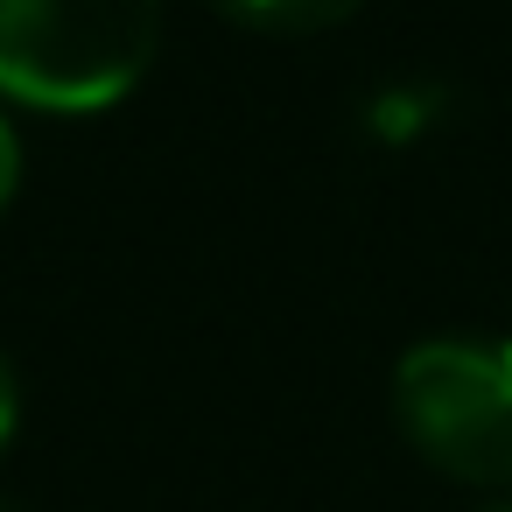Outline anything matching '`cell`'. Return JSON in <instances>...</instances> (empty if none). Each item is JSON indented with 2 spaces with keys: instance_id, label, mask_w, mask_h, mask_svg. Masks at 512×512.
Instances as JSON below:
<instances>
[{
  "instance_id": "1",
  "label": "cell",
  "mask_w": 512,
  "mask_h": 512,
  "mask_svg": "<svg viewBox=\"0 0 512 512\" xmlns=\"http://www.w3.org/2000/svg\"><path fill=\"white\" fill-rule=\"evenodd\" d=\"M162 50V0H0V99L43 113L120 106Z\"/></svg>"
},
{
  "instance_id": "2",
  "label": "cell",
  "mask_w": 512,
  "mask_h": 512,
  "mask_svg": "<svg viewBox=\"0 0 512 512\" xmlns=\"http://www.w3.org/2000/svg\"><path fill=\"white\" fill-rule=\"evenodd\" d=\"M393 414L435 470L463 484H512V344L498 337L414 344L393 372Z\"/></svg>"
},
{
  "instance_id": "3",
  "label": "cell",
  "mask_w": 512,
  "mask_h": 512,
  "mask_svg": "<svg viewBox=\"0 0 512 512\" xmlns=\"http://www.w3.org/2000/svg\"><path fill=\"white\" fill-rule=\"evenodd\" d=\"M218 8L246 29H274V36H302V29H330L365 0H218Z\"/></svg>"
},
{
  "instance_id": "4",
  "label": "cell",
  "mask_w": 512,
  "mask_h": 512,
  "mask_svg": "<svg viewBox=\"0 0 512 512\" xmlns=\"http://www.w3.org/2000/svg\"><path fill=\"white\" fill-rule=\"evenodd\" d=\"M15 190H22V134H15L8 113H0V211L15 204Z\"/></svg>"
},
{
  "instance_id": "5",
  "label": "cell",
  "mask_w": 512,
  "mask_h": 512,
  "mask_svg": "<svg viewBox=\"0 0 512 512\" xmlns=\"http://www.w3.org/2000/svg\"><path fill=\"white\" fill-rule=\"evenodd\" d=\"M15 421H22V386H15L8 351H0V456H8V442H15Z\"/></svg>"
},
{
  "instance_id": "6",
  "label": "cell",
  "mask_w": 512,
  "mask_h": 512,
  "mask_svg": "<svg viewBox=\"0 0 512 512\" xmlns=\"http://www.w3.org/2000/svg\"><path fill=\"white\" fill-rule=\"evenodd\" d=\"M484 512H512V498H498V505H484Z\"/></svg>"
}]
</instances>
